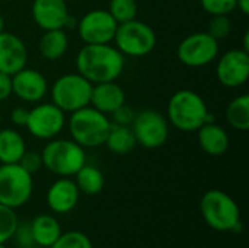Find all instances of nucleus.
I'll return each instance as SVG.
<instances>
[{
  "label": "nucleus",
  "instance_id": "f257e3e1",
  "mask_svg": "<svg viewBox=\"0 0 249 248\" xmlns=\"http://www.w3.org/2000/svg\"><path fill=\"white\" fill-rule=\"evenodd\" d=\"M124 66V56L111 44H85L76 56L77 73L92 85L117 80Z\"/></svg>",
  "mask_w": 249,
  "mask_h": 248
},
{
  "label": "nucleus",
  "instance_id": "f03ea898",
  "mask_svg": "<svg viewBox=\"0 0 249 248\" xmlns=\"http://www.w3.org/2000/svg\"><path fill=\"white\" fill-rule=\"evenodd\" d=\"M168 123L184 133L197 132L203 124L214 121L203 96L191 89L177 91L168 101Z\"/></svg>",
  "mask_w": 249,
  "mask_h": 248
},
{
  "label": "nucleus",
  "instance_id": "7ed1b4c3",
  "mask_svg": "<svg viewBox=\"0 0 249 248\" xmlns=\"http://www.w3.org/2000/svg\"><path fill=\"white\" fill-rule=\"evenodd\" d=\"M66 124L71 140L85 149L105 145L107 136L112 126L107 114L95 110L90 105L70 113Z\"/></svg>",
  "mask_w": 249,
  "mask_h": 248
},
{
  "label": "nucleus",
  "instance_id": "20e7f679",
  "mask_svg": "<svg viewBox=\"0 0 249 248\" xmlns=\"http://www.w3.org/2000/svg\"><path fill=\"white\" fill-rule=\"evenodd\" d=\"M200 209L212 229L219 232H242L239 206L228 193L217 189L206 191L201 197Z\"/></svg>",
  "mask_w": 249,
  "mask_h": 248
},
{
  "label": "nucleus",
  "instance_id": "39448f33",
  "mask_svg": "<svg viewBox=\"0 0 249 248\" xmlns=\"http://www.w3.org/2000/svg\"><path fill=\"white\" fill-rule=\"evenodd\" d=\"M42 167L58 177H74L86 164L85 148L71 139H51L41 151Z\"/></svg>",
  "mask_w": 249,
  "mask_h": 248
},
{
  "label": "nucleus",
  "instance_id": "423d86ee",
  "mask_svg": "<svg viewBox=\"0 0 249 248\" xmlns=\"http://www.w3.org/2000/svg\"><path fill=\"white\" fill-rule=\"evenodd\" d=\"M156 32L146 22L137 18L117 26L114 35V47L125 57H144L150 54L156 47Z\"/></svg>",
  "mask_w": 249,
  "mask_h": 248
},
{
  "label": "nucleus",
  "instance_id": "0eeeda50",
  "mask_svg": "<svg viewBox=\"0 0 249 248\" xmlns=\"http://www.w3.org/2000/svg\"><path fill=\"white\" fill-rule=\"evenodd\" d=\"M92 83L80 73H67L51 86V102L64 113H74L90 104Z\"/></svg>",
  "mask_w": 249,
  "mask_h": 248
},
{
  "label": "nucleus",
  "instance_id": "6e6552de",
  "mask_svg": "<svg viewBox=\"0 0 249 248\" xmlns=\"http://www.w3.org/2000/svg\"><path fill=\"white\" fill-rule=\"evenodd\" d=\"M34 191V178L19 164L0 165V203L18 209L26 205Z\"/></svg>",
  "mask_w": 249,
  "mask_h": 248
},
{
  "label": "nucleus",
  "instance_id": "1a4fd4ad",
  "mask_svg": "<svg viewBox=\"0 0 249 248\" xmlns=\"http://www.w3.org/2000/svg\"><path fill=\"white\" fill-rule=\"evenodd\" d=\"M130 127L137 145L146 149L162 148L169 137V123L166 117L155 110H143L136 113Z\"/></svg>",
  "mask_w": 249,
  "mask_h": 248
},
{
  "label": "nucleus",
  "instance_id": "9d476101",
  "mask_svg": "<svg viewBox=\"0 0 249 248\" xmlns=\"http://www.w3.org/2000/svg\"><path fill=\"white\" fill-rule=\"evenodd\" d=\"M219 41L207 32H194L187 35L177 48L178 60L187 67H204L213 63L219 56Z\"/></svg>",
  "mask_w": 249,
  "mask_h": 248
},
{
  "label": "nucleus",
  "instance_id": "9b49d317",
  "mask_svg": "<svg viewBox=\"0 0 249 248\" xmlns=\"http://www.w3.org/2000/svg\"><path fill=\"white\" fill-rule=\"evenodd\" d=\"M66 123V113L55 107L53 102H38L34 108L29 110L25 127L35 139L51 140L63 132Z\"/></svg>",
  "mask_w": 249,
  "mask_h": 248
},
{
  "label": "nucleus",
  "instance_id": "f8f14e48",
  "mask_svg": "<svg viewBox=\"0 0 249 248\" xmlns=\"http://www.w3.org/2000/svg\"><path fill=\"white\" fill-rule=\"evenodd\" d=\"M118 23L105 9H95L77 20V34L83 44H111Z\"/></svg>",
  "mask_w": 249,
  "mask_h": 248
},
{
  "label": "nucleus",
  "instance_id": "ddd939ff",
  "mask_svg": "<svg viewBox=\"0 0 249 248\" xmlns=\"http://www.w3.org/2000/svg\"><path fill=\"white\" fill-rule=\"evenodd\" d=\"M216 76L222 86L236 89L244 86L249 79V53L245 50H229L216 66Z\"/></svg>",
  "mask_w": 249,
  "mask_h": 248
},
{
  "label": "nucleus",
  "instance_id": "4468645a",
  "mask_svg": "<svg viewBox=\"0 0 249 248\" xmlns=\"http://www.w3.org/2000/svg\"><path fill=\"white\" fill-rule=\"evenodd\" d=\"M12 92L23 102L38 104L48 94V82L41 72L23 67L12 75Z\"/></svg>",
  "mask_w": 249,
  "mask_h": 248
},
{
  "label": "nucleus",
  "instance_id": "2eb2a0df",
  "mask_svg": "<svg viewBox=\"0 0 249 248\" xmlns=\"http://www.w3.org/2000/svg\"><path fill=\"white\" fill-rule=\"evenodd\" d=\"M28 48L25 42L12 32L0 34V73L15 75L26 67Z\"/></svg>",
  "mask_w": 249,
  "mask_h": 248
},
{
  "label": "nucleus",
  "instance_id": "dca6fc26",
  "mask_svg": "<svg viewBox=\"0 0 249 248\" xmlns=\"http://www.w3.org/2000/svg\"><path fill=\"white\" fill-rule=\"evenodd\" d=\"M70 15L64 0H34L32 18L42 31L64 29L67 16Z\"/></svg>",
  "mask_w": 249,
  "mask_h": 248
},
{
  "label": "nucleus",
  "instance_id": "f3484780",
  "mask_svg": "<svg viewBox=\"0 0 249 248\" xmlns=\"http://www.w3.org/2000/svg\"><path fill=\"white\" fill-rule=\"evenodd\" d=\"M79 197L80 191L74 180L70 177H60L47 191V205L54 213L66 215L77 206Z\"/></svg>",
  "mask_w": 249,
  "mask_h": 248
},
{
  "label": "nucleus",
  "instance_id": "a211bd4d",
  "mask_svg": "<svg viewBox=\"0 0 249 248\" xmlns=\"http://www.w3.org/2000/svg\"><path fill=\"white\" fill-rule=\"evenodd\" d=\"M124 104H125V92L115 80L95 83L92 86L89 105L93 107L95 110L107 115H111L117 108H120Z\"/></svg>",
  "mask_w": 249,
  "mask_h": 248
},
{
  "label": "nucleus",
  "instance_id": "6ab92c4d",
  "mask_svg": "<svg viewBox=\"0 0 249 248\" xmlns=\"http://www.w3.org/2000/svg\"><path fill=\"white\" fill-rule=\"evenodd\" d=\"M197 140L200 148L210 156H222L228 152L231 139L225 127L216 121L203 124L197 130Z\"/></svg>",
  "mask_w": 249,
  "mask_h": 248
},
{
  "label": "nucleus",
  "instance_id": "aec40b11",
  "mask_svg": "<svg viewBox=\"0 0 249 248\" xmlns=\"http://www.w3.org/2000/svg\"><path fill=\"white\" fill-rule=\"evenodd\" d=\"M32 237L36 247L50 248L63 234L58 221L51 215H38L31 222Z\"/></svg>",
  "mask_w": 249,
  "mask_h": 248
},
{
  "label": "nucleus",
  "instance_id": "412c9836",
  "mask_svg": "<svg viewBox=\"0 0 249 248\" xmlns=\"http://www.w3.org/2000/svg\"><path fill=\"white\" fill-rule=\"evenodd\" d=\"M39 54L48 60L55 61L60 60L69 50V38L64 29H50L44 31L38 41Z\"/></svg>",
  "mask_w": 249,
  "mask_h": 248
},
{
  "label": "nucleus",
  "instance_id": "4be33fe9",
  "mask_svg": "<svg viewBox=\"0 0 249 248\" xmlns=\"http://www.w3.org/2000/svg\"><path fill=\"white\" fill-rule=\"evenodd\" d=\"M26 151L23 136L15 129L0 130V162L18 164Z\"/></svg>",
  "mask_w": 249,
  "mask_h": 248
},
{
  "label": "nucleus",
  "instance_id": "5701e85b",
  "mask_svg": "<svg viewBox=\"0 0 249 248\" xmlns=\"http://www.w3.org/2000/svg\"><path fill=\"white\" fill-rule=\"evenodd\" d=\"M137 145L136 137L130 126H118L112 124L111 130L107 136L105 146L115 155H127Z\"/></svg>",
  "mask_w": 249,
  "mask_h": 248
},
{
  "label": "nucleus",
  "instance_id": "b1692460",
  "mask_svg": "<svg viewBox=\"0 0 249 248\" xmlns=\"http://www.w3.org/2000/svg\"><path fill=\"white\" fill-rule=\"evenodd\" d=\"M74 183L80 193H85L88 196H95L102 191L105 186V178L101 170H98L93 165L85 164L74 174Z\"/></svg>",
  "mask_w": 249,
  "mask_h": 248
},
{
  "label": "nucleus",
  "instance_id": "393cba45",
  "mask_svg": "<svg viewBox=\"0 0 249 248\" xmlns=\"http://www.w3.org/2000/svg\"><path fill=\"white\" fill-rule=\"evenodd\" d=\"M226 121L228 124L239 132H247L249 129V96L239 95L233 98L226 107Z\"/></svg>",
  "mask_w": 249,
  "mask_h": 248
},
{
  "label": "nucleus",
  "instance_id": "a878e982",
  "mask_svg": "<svg viewBox=\"0 0 249 248\" xmlns=\"http://www.w3.org/2000/svg\"><path fill=\"white\" fill-rule=\"evenodd\" d=\"M107 10L120 25L137 18L139 6L136 0H109V6Z\"/></svg>",
  "mask_w": 249,
  "mask_h": 248
},
{
  "label": "nucleus",
  "instance_id": "bb28decb",
  "mask_svg": "<svg viewBox=\"0 0 249 248\" xmlns=\"http://www.w3.org/2000/svg\"><path fill=\"white\" fill-rule=\"evenodd\" d=\"M18 224L19 219L15 209L0 203V244H6L12 240L18 228Z\"/></svg>",
  "mask_w": 249,
  "mask_h": 248
},
{
  "label": "nucleus",
  "instance_id": "cd10ccee",
  "mask_svg": "<svg viewBox=\"0 0 249 248\" xmlns=\"http://www.w3.org/2000/svg\"><path fill=\"white\" fill-rule=\"evenodd\" d=\"M50 248H93L90 238L80 231H69L58 237Z\"/></svg>",
  "mask_w": 249,
  "mask_h": 248
},
{
  "label": "nucleus",
  "instance_id": "c85d7f7f",
  "mask_svg": "<svg viewBox=\"0 0 249 248\" xmlns=\"http://www.w3.org/2000/svg\"><path fill=\"white\" fill-rule=\"evenodd\" d=\"M232 32V20L228 15H217L212 16L209 22V29L207 34H210L214 39L220 41L225 39L231 35Z\"/></svg>",
  "mask_w": 249,
  "mask_h": 248
},
{
  "label": "nucleus",
  "instance_id": "c756f323",
  "mask_svg": "<svg viewBox=\"0 0 249 248\" xmlns=\"http://www.w3.org/2000/svg\"><path fill=\"white\" fill-rule=\"evenodd\" d=\"M201 7L210 16L217 15H231L236 10V0H200Z\"/></svg>",
  "mask_w": 249,
  "mask_h": 248
},
{
  "label": "nucleus",
  "instance_id": "7c9ffc66",
  "mask_svg": "<svg viewBox=\"0 0 249 248\" xmlns=\"http://www.w3.org/2000/svg\"><path fill=\"white\" fill-rule=\"evenodd\" d=\"M15 240V244L19 248H29L34 247V237H32V229H31V222H23L18 224V228L12 237Z\"/></svg>",
  "mask_w": 249,
  "mask_h": 248
},
{
  "label": "nucleus",
  "instance_id": "2f4dec72",
  "mask_svg": "<svg viewBox=\"0 0 249 248\" xmlns=\"http://www.w3.org/2000/svg\"><path fill=\"white\" fill-rule=\"evenodd\" d=\"M25 171H28L31 175L36 174L42 167V158L41 153L36 151H25V153L22 155L20 161L18 162Z\"/></svg>",
  "mask_w": 249,
  "mask_h": 248
},
{
  "label": "nucleus",
  "instance_id": "473e14b6",
  "mask_svg": "<svg viewBox=\"0 0 249 248\" xmlns=\"http://www.w3.org/2000/svg\"><path fill=\"white\" fill-rule=\"evenodd\" d=\"M111 117H112V124H118V126H131V123H133V120H134V117H136V113L127 105V104H124V105H121L120 108H117L112 114H111Z\"/></svg>",
  "mask_w": 249,
  "mask_h": 248
},
{
  "label": "nucleus",
  "instance_id": "72a5a7b5",
  "mask_svg": "<svg viewBox=\"0 0 249 248\" xmlns=\"http://www.w3.org/2000/svg\"><path fill=\"white\" fill-rule=\"evenodd\" d=\"M29 110L25 107H16L10 111V121L18 127H25L28 121Z\"/></svg>",
  "mask_w": 249,
  "mask_h": 248
},
{
  "label": "nucleus",
  "instance_id": "f704fd0d",
  "mask_svg": "<svg viewBox=\"0 0 249 248\" xmlns=\"http://www.w3.org/2000/svg\"><path fill=\"white\" fill-rule=\"evenodd\" d=\"M13 95L12 92V76L6 73H0V102L6 101Z\"/></svg>",
  "mask_w": 249,
  "mask_h": 248
},
{
  "label": "nucleus",
  "instance_id": "c9c22d12",
  "mask_svg": "<svg viewBox=\"0 0 249 248\" xmlns=\"http://www.w3.org/2000/svg\"><path fill=\"white\" fill-rule=\"evenodd\" d=\"M236 9L242 15H249V0H236Z\"/></svg>",
  "mask_w": 249,
  "mask_h": 248
},
{
  "label": "nucleus",
  "instance_id": "e433bc0d",
  "mask_svg": "<svg viewBox=\"0 0 249 248\" xmlns=\"http://www.w3.org/2000/svg\"><path fill=\"white\" fill-rule=\"evenodd\" d=\"M76 26H77V19H76V18H73L71 15H69V16H67V20H66V23H64V28L76 29Z\"/></svg>",
  "mask_w": 249,
  "mask_h": 248
},
{
  "label": "nucleus",
  "instance_id": "4c0bfd02",
  "mask_svg": "<svg viewBox=\"0 0 249 248\" xmlns=\"http://www.w3.org/2000/svg\"><path fill=\"white\" fill-rule=\"evenodd\" d=\"M242 50L248 51L249 53V31L247 29L245 34H244V45H242Z\"/></svg>",
  "mask_w": 249,
  "mask_h": 248
},
{
  "label": "nucleus",
  "instance_id": "58836bf2",
  "mask_svg": "<svg viewBox=\"0 0 249 248\" xmlns=\"http://www.w3.org/2000/svg\"><path fill=\"white\" fill-rule=\"evenodd\" d=\"M4 32V18L0 15V34Z\"/></svg>",
  "mask_w": 249,
  "mask_h": 248
},
{
  "label": "nucleus",
  "instance_id": "ea45409f",
  "mask_svg": "<svg viewBox=\"0 0 249 248\" xmlns=\"http://www.w3.org/2000/svg\"><path fill=\"white\" fill-rule=\"evenodd\" d=\"M0 248H6V246L4 244H0Z\"/></svg>",
  "mask_w": 249,
  "mask_h": 248
},
{
  "label": "nucleus",
  "instance_id": "a19ab883",
  "mask_svg": "<svg viewBox=\"0 0 249 248\" xmlns=\"http://www.w3.org/2000/svg\"><path fill=\"white\" fill-rule=\"evenodd\" d=\"M29 248H41V247H36V246H34V247H29Z\"/></svg>",
  "mask_w": 249,
  "mask_h": 248
},
{
  "label": "nucleus",
  "instance_id": "79ce46f5",
  "mask_svg": "<svg viewBox=\"0 0 249 248\" xmlns=\"http://www.w3.org/2000/svg\"><path fill=\"white\" fill-rule=\"evenodd\" d=\"M0 123H1V114H0Z\"/></svg>",
  "mask_w": 249,
  "mask_h": 248
}]
</instances>
